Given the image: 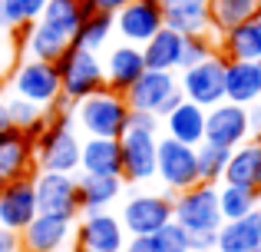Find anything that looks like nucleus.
Returning <instances> with one entry per match:
<instances>
[{"instance_id":"41","label":"nucleus","mask_w":261,"mask_h":252,"mask_svg":"<svg viewBox=\"0 0 261 252\" xmlns=\"http://www.w3.org/2000/svg\"><path fill=\"white\" fill-rule=\"evenodd\" d=\"M248 126H251V140H261V103L258 100L248 106Z\"/></svg>"},{"instance_id":"29","label":"nucleus","mask_w":261,"mask_h":252,"mask_svg":"<svg viewBox=\"0 0 261 252\" xmlns=\"http://www.w3.org/2000/svg\"><path fill=\"white\" fill-rule=\"evenodd\" d=\"M83 17H86L83 13V0H46L43 13H40L37 20L73 40V33L80 30V24H83Z\"/></svg>"},{"instance_id":"17","label":"nucleus","mask_w":261,"mask_h":252,"mask_svg":"<svg viewBox=\"0 0 261 252\" xmlns=\"http://www.w3.org/2000/svg\"><path fill=\"white\" fill-rule=\"evenodd\" d=\"M70 226L73 222H66V219L37 213L17 233L20 236V252H60L70 242Z\"/></svg>"},{"instance_id":"40","label":"nucleus","mask_w":261,"mask_h":252,"mask_svg":"<svg viewBox=\"0 0 261 252\" xmlns=\"http://www.w3.org/2000/svg\"><path fill=\"white\" fill-rule=\"evenodd\" d=\"M122 252H155V242H152V236H129Z\"/></svg>"},{"instance_id":"10","label":"nucleus","mask_w":261,"mask_h":252,"mask_svg":"<svg viewBox=\"0 0 261 252\" xmlns=\"http://www.w3.org/2000/svg\"><path fill=\"white\" fill-rule=\"evenodd\" d=\"M37 176V136L23 126H10L0 133V186L13 179H33Z\"/></svg>"},{"instance_id":"12","label":"nucleus","mask_w":261,"mask_h":252,"mask_svg":"<svg viewBox=\"0 0 261 252\" xmlns=\"http://www.w3.org/2000/svg\"><path fill=\"white\" fill-rule=\"evenodd\" d=\"M122 149V182H149L155 176V156H159V136L146 129L126 126L119 136Z\"/></svg>"},{"instance_id":"23","label":"nucleus","mask_w":261,"mask_h":252,"mask_svg":"<svg viewBox=\"0 0 261 252\" xmlns=\"http://www.w3.org/2000/svg\"><path fill=\"white\" fill-rule=\"evenodd\" d=\"M162 129H166V136H172L178 143L198 146L205 140V106L192 103V100H182L175 110H169L162 117Z\"/></svg>"},{"instance_id":"31","label":"nucleus","mask_w":261,"mask_h":252,"mask_svg":"<svg viewBox=\"0 0 261 252\" xmlns=\"http://www.w3.org/2000/svg\"><path fill=\"white\" fill-rule=\"evenodd\" d=\"M116 33V27H113V13H89V17H83V24H80V30L73 33V40L70 43H80V47H86V50H96L99 53L102 47L109 43V37Z\"/></svg>"},{"instance_id":"45","label":"nucleus","mask_w":261,"mask_h":252,"mask_svg":"<svg viewBox=\"0 0 261 252\" xmlns=\"http://www.w3.org/2000/svg\"><path fill=\"white\" fill-rule=\"evenodd\" d=\"M255 70H258V93H261V60H255Z\"/></svg>"},{"instance_id":"14","label":"nucleus","mask_w":261,"mask_h":252,"mask_svg":"<svg viewBox=\"0 0 261 252\" xmlns=\"http://www.w3.org/2000/svg\"><path fill=\"white\" fill-rule=\"evenodd\" d=\"M76 246H89L99 252H122L126 246V229L122 219L106 209H96V213H83L76 226Z\"/></svg>"},{"instance_id":"19","label":"nucleus","mask_w":261,"mask_h":252,"mask_svg":"<svg viewBox=\"0 0 261 252\" xmlns=\"http://www.w3.org/2000/svg\"><path fill=\"white\" fill-rule=\"evenodd\" d=\"M80 173L122 176L119 136H83V149H80Z\"/></svg>"},{"instance_id":"16","label":"nucleus","mask_w":261,"mask_h":252,"mask_svg":"<svg viewBox=\"0 0 261 252\" xmlns=\"http://www.w3.org/2000/svg\"><path fill=\"white\" fill-rule=\"evenodd\" d=\"M146 70H149V66H146V57H142V47L126 43V40H122L119 47H113V50L102 57L106 86H109V90H116V93H126Z\"/></svg>"},{"instance_id":"39","label":"nucleus","mask_w":261,"mask_h":252,"mask_svg":"<svg viewBox=\"0 0 261 252\" xmlns=\"http://www.w3.org/2000/svg\"><path fill=\"white\" fill-rule=\"evenodd\" d=\"M13 63H17V60H13V43H10V33H7V30H0V77H7Z\"/></svg>"},{"instance_id":"37","label":"nucleus","mask_w":261,"mask_h":252,"mask_svg":"<svg viewBox=\"0 0 261 252\" xmlns=\"http://www.w3.org/2000/svg\"><path fill=\"white\" fill-rule=\"evenodd\" d=\"M192 252H212L218 242V229H205V233H189Z\"/></svg>"},{"instance_id":"7","label":"nucleus","mask_w":261,"mask_h":252,"mask_svg":"<svg viewBox=\"0 0 261 252\" xmlns=\"http://www.w3.org/2000/svg\"><path fill=\"white\" fill-rule=\"evenodd\" d=\"M155 176L169 193H182L198 182V153L189 143H178L172 136H159V156H155Z\"/></svg>"},{"instance_id":"44","label":"nucleus","mask_w":261,"mask_h":252,"mask_svg":"<svg viewBox=\"0 0 261 252\" xmlns=\"http://www.w3.org/2000/svg\"><path fill=\"white\" fill-rule=\"evenodd\" d=\"M10 126H13V120H10V110H7V97H0V133Z\"/></svg>"},{"instance_id":"36","label":"nucleus","mask_w":261,"mask_h":252,"mask_svg":"<svg viewBox=\"0 0 261 252\" xmlns=\"http://www.w3.org/2000/svg\"><path fill=\"white\" fill-rule=\"evenodd\" d=\"M129 126L159 136L162 133V117H155V113H149V110H129Z\"/></svg>"},{"instance_id":"43","label":"nucleus","mask_w":261,"mask_h":252,"mask_svg":"<svg viewBox=\"0 0 261 252\" xmlns=\"http://www.w3.org/2000/svg\"><path fill=\"white\" fill-rule=\"evenodd\" d=\"M182 100H185V97H182V90H172V93H169V97H166V103L159 106V117H166L169 110H175V106L182 103Z\"/></svg>"},{"instance_id":"32","label":"nucleus","mask_w":261,"mask_h":252,"mask_svg":"<svg viewBox=\"0 0 261 252\" xmlns=\"http://www.w3.org/2000/svg\"><path fill=\"white\" fill-rule=\"evenodd\" d=\"M195 153H198V182H222L225 179V169H228L231 149L202 140L195 146Z\"/></svg>"},{"instance_id":"42","label":"nucleus","mask_w":261,"mask_h":252,"mask_svg":"<svg viewBox=\"0 0 261 252\" xmlns=\"http://www.w3.org/2000/svg\"><path fill=\"white\" fill-rule=\"evenodd\" d=\"M0 252H20V236L10 229H0Z\"/></svg>"},{"instance_id":"11","label":"nucleus","mask_w":261,"mask_h":252,"mask_svg":"<svg viewBox=\"0 0 261 252\" xmlns=\"http://www.w3.org/2000/svg\"><path fill=\"white\" fill-rule=\"evenodd\" d=\"M113 27L126 43L142 47L155 30L166 27V4L162 0H129L122 10L113 13Z\"/></svg>"},{"instance_id":"9","label":"nucleus","mask_w":261,"mask_h":252,"mask_svg":"<svg viewBox=\"0 0 261 252\" xmlns=\"http://www.w3.org/2000/svg\"><path fill=\"white\" fill-rule=\"evenodd\" d=\"M178 90H182L185 100L198 106H215L225 100V57L215 53V57L202 60V63L182 66V77H178Z\"/></svg>"},{"instance_id":"6","label":"nucleus","mask_w":261,"mask_h":252,"mask_svg":"<svg viewBox=\"0 0 261 252\" xmlns=\"http://www.w3.org/2000/svg\"><path fill=\"white\" fill-rule=\"evenodd\" d=\"M33 189H37V209L43 216H57V219H66V222H73L76 216H83L80 189H76V173L37 169Z\"/></svg>"},{"instance_id":"20","label":"nucleus","mask_w":261,"mask_h":252,"mask_svg":"<svg viewBox=\"0 0 261 252\" xmlns=\"http://www.w3.org/2000/svg\"><path fill=\"white\" fill-rule=\"evenodd\" d=\"M215 252H261V213L242 216V219H225L218 226Z\"/></svg>"},{"instance_id":"8","label":"nucleus","mask_w":261,"mask_h":252,"mask_svg":"<svg viewBox=\"0 0 261 252\" xmlns=\"http://www.w3.org/2000/svg\"><path fill=\"white\" fill-rule=\"evenodd\" d=\"M172 193H136L126 199L119 219L126 236H152L172 222Z\"/></svg>"},{"instance_id":"48","label":"nucleus","mask_w":261,"mask_h":252,"mask_svg":"<svg viewBox=\"0 0 261 252\" xmlns=\"http://www.w3.org/2000/svg\"><path fill=\"white\" fill-rule=\"evenodd\" d=\"M258 13H261V7H258Z\"/></svg>"},{"instance_id":"2","label":"nucleus","mask_w":261,"mask_h":252,"mask_svg":"<svg viewBox=\"0 0 261 252\" xmlns=\"http://www.w3.org/2000/svg\"><path fill=\"white\" fill-rule=\"evenodd\" d=\"M73 123L83 136H122L129 126L126 93H116L109 86L89 93L86 100L73 103Z\"/></svg>"},{"instance_id":"21","label":"nucleus","mask_w":261,"mask_h":252,"mask_svg":"<svg viewBox=\"0 0 261 252\" xmlns=\"http://www.w3.org/2000/svg\"><path fill=\"white\" fill-rule=\"evenodd\" d=\"M182 53H185V33L162 27L142 43V57H146L149 70H182Z\"/></svg>"},{"instance_id":"33","label":"nucleus","mask_w":261,"mask_h":252,"mask_svg":"<svg viewBox=\"0 0 261 252\" xmlns=\"http://www.w3.org/2000/svg\"><path fill=\"white\" fill-rule=\"evenodd\" d=\"M0 7H4V13H7L10 30H17V27L33 24V20L43 13L46 0H0Z\"/></svg>"},{"instance_id":"15","label":"nucleus","mask_w":261,"mask_h":252,"mask_svg":"<svg viewBox=\"0 0 261 252\" xmlns=\"http://www.w3.org/2000/svg\"><path fill=\"white\" fill-rule=\"evenodd\" d=\"M37 189L33 179H13L0 186V229L20 233L27 222L37 216Z\"/></svg>"},{"instance_id":"47","label":"nucleus","mask_w":261,"mask_h":252,"mask_svg":"<svg viewBox=\"0 0 261 252\" xmlns=\"http://www.w3.org/2000/svg\"><path fill=\"white\" fill-rule=\"evenodd\" d=\"M258 213H261V202H258Z\"/></svg>"},{"instance_id":"18","label":"nucleus","mask_w":261,"mask_h":252,"mask_svg":"<svg viewBox=\"0 0 261 252\" xmlns=\"http://www.w3.org/2000/svg\"><path fill=\"white\" fill-rule=\"evenodd\" d=\"M172 90H178V77L172 70H146L126 90V103L129 110H149L159 117V106L166 103V97Z\"/></svg>"},{"instance_id":"22","label":"nucleus","mask_w":261,"mask_h":252,"mask_svg":"<svg viewBox=\"0 0 261 252\" xmlns=\"http://www.w3.org/2000/svg\"><path fill=\"white\" fill-rule=\"evenodd\" d=\"M215 40H218V53L225 60H261V13L218 33Z\"/></svg>"},{"instance_id":"27","label":"nucleus","mask_w":261,"mask_h":252,"mask_svg":"<svg viewBox=\"0 0 261 252\" xmlns=\"http://www.w3.org/2000/svg\"><path fill=\"white\" fill-rule=\"evenodd\" d=\"M166 4V27L185 33H208V0H162Z\"/></svg>"},{"instance_id":"34","label":"nucleus","mask_w":261,"mask_h":252,"mask_svg":"<svg viewBox=\"0 0 261 252\" xmlns=\"http://www.w3.org/2000/svg\"><path fill=\"white\" fill-rule=\"evenodd\" d=\"M152 242H155V252H192V242H189V229L178 226V222H166L159 233H152Z\"/></svg>"},{"instance_id":"4","label":"nucleus","mask_w":261,"mask_h":252,"mask_svg":"<svg viewBox=\"0 0 261 252\" xmlns=\"http://www.w3.org/2000/svg\"><path fill=\"white\" fill-rule=\"evenodd\" d=\"M57 70H60V90L63 100L80 103L89 93L106 86V73H102V57L96 50H86L80 43H70L63 53L57 57Z\"/></svg>"},{"instance_id":"24","label":"nucleus","mask_w":261,"mask_h":252,"mask_svg":"<svg viewBox=\"0 0 261 252\" xmlns=\"http://www.w3.org/2000/svg\"><path fill=\"white\" fill-rule=\"evenodd\" d=\"M225 179L261 193V140H251L248 136L245 143H238V146L231 149Z\"/></svg>"},{"instance_id":"28","label":"nucleus","mask_w":261,"mask_h":252,"mask_svg":"<svg viewBox=\"0 0 261 252\" xmlns=\"http://www.w3.org/2000/svg\"><path fill=\"white\" fill-rule=\"evenodd\" d=\"M261 0H208V27L212 33H225L231 27L245 24V20L258 17Z\"/></svg>"},{"instance_id":"3","label":"nucleus","mask_w":261,"mask_h":252,"mask_svg":"<svg viewBox=\"0 0 261 252\" xmlns=\"http://www.w3.org/2000/svg\"><path fill=\"white\" fill-rule=\"evenodd\" d=\"M7 93H17V97L30 100L40 110L50 113L53 106L60 103V97H63L57 63L37 60V57H27V60H20V63H13L10 73H7Z\"/></svg>"},{"instance_id":"46","label":"nucleus","mask_w":261,"mask_h":252,"mask_svg":"<svg viewBox=\"0 0 261 252\" xmlns=\"http://www.w3.org/2000/svg\"><path fill=\"white\" fill-rule=\"evenodd\" d=\"M73 252H99V249H89V246H76Z\"/></svg>"},{"instance_id":"25","label":"nucleus","mask_w":261,"mask_h":252,"mask_svg":"<svg viewBox=\"0 0 261 252\" xmlns=\"http://www.w3.org/2000/svg\"><path fill=\"white\" fill-rule=\"evenodd\" d=\"M76 189H80V206L83 213L109 209L122 193V176H93V173H76Z\"/></svg>"},{"instance_id":"13","label":"nucleus","mask_w":261,"mask_h":252,"mask_svg":"<svg viewBox=\"0 0 261 252\" xmlns=\"http://www.w3.org/2000/svg\"><path fill=\"white\" fill-rule=\"evenodd\" d=\"M248 136H251L248 106L222 100V103H215V106L205 110V140L208 143L225 146V149H235L238 143H245Z\"/></svg>"},{"instance_id":"35","label":"nucleus","mask_w":261,"mask_h":252,"mask_svg":"<svg viewBox=\"0 0 261 252\" xmlns=\"http://www.w3.org/2000/svg\"><path fill=\"white\" fill-rule=\"evenodd\" d=\"M218 53V40L215 33H192L185 37V53H182V66H192V63H202V60L215 57Z\"/></svg>"},{"instance_id":"5","label":"nucleus","mask_w":261,"mask_h":252,"mask_svg":"<svg viewBox=\"0 0 261 252\" xmlns=\"http://www.w3.org/2000/svg\"><path fill=\"white\" fill-rule=\"evenodd\" d=\"M172 219L185 226L189 233L222 226V209H218V182H195L192 189H182L172 199Z\"/></svg>"},{"instance_id":"30","label":"nucleus","mask_w":261,"mask_h":252,"mask_svg":"<svg viewBox=\"0 0 261 252\" xmlns=\"http://www.w3.org/2000/svg\"><path fill=\"white\" fill-rule=\"evenodd\" d=\"M258 196L261 193H255V189H248V186L222 179L218 182V209H222V219H242V216L255 213Z\"/></svg>"},{"instance_id":"26","label":"nucleus","mask_w":261,"mask_h":252,"mask_svg":"<svg viewBox=\"0 0 261 252\" xmlns=\"http://www.w3.org/2000/svg\"><path fill=\"white\" fill-rule=\"evenodd\" d=\"M225 100L242 106H251L255 100H261L255 60H225Z\"/></svg>"},{"instance_id":"38","label":"nucleus","mask_w":261,"mask_h":252,"mask_svg":"<svg viewBox=\"0 0 261 252\" xmlns=\"http://www.w3.org/2000/svg\"><path fill=\"white\" fill-rule=\"evenodd\" d=\"M129 0H83V13L89 17V13H116V10H122Z\"/></svg>"},{"instance_id":"1","label":"nucleus","mask_w":261,"mask_h":252,"mask_svg":"<svg viewBox=\"0 0 261 252\" xmlns=\"http://www.w3.org/2000/svg\"><path fill=\"white\" fill-rule=\"evenodd\" d=\"M83 136L73 129V117L66 106H53L46 113V126L37 136V169L50 173H80Z\"/></svg>"}]
</instances>
